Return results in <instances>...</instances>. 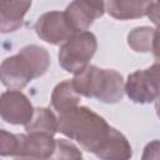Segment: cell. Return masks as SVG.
<instances>
[{"mask_svg":"<svg viewBox=\"0 0 160 160\" xmlns=\"http://www.w3.org/2000/svg\"><path fill=\"white\" fill-rule=\"evenodd\" d=\"M110 128L102 116L88 106H78L59 115V131L92 154L106 140Z\"/></svg>","mask_w":160,"mask_h":160,"instance_id":"1","label":"cell"},{"mask_svg":"<svg viewBox=\"0 0 160 160\" xmlns=\"http://www.w3.org/2000/svg\"><path fill=\"white\" fill-rule=\"evenodd\" d=\"M50 66L49 52L38 45H28L6 58L0 66L1 82L9 90H21L32 79L42 76Z\"/></svg>","mask_w":160,"mask_h":160,"instance_id":"2","label":"cell"},{"mask_svg":"<svg viewBox=\"0 0 160 160\" xmlns=\"http://www.w3.org/2000/svg\"><path fill=\"white\" fill-rule=\"evenodd\" d=\"M74 89L79 95L94 98L105 104L120 101L125 92V82L118 71L112 69H100L89 65L72 79Z\"/></svg>","mask_w":160,"mask_h":160,"instance_id":"3","label":"cell"},{"mask_svg":"<svg viewBox=\"0 0 160 160\" xmlns=\"http://www.w3.org/2000/svg\"><path fill=\"white\" fill-rule=\"evenodd\" d=\"M96 48L98 41L92 32H79L60 46L58 54L59 65L65 71L76 75L89 66Z\"/></svg>","mask_w":160,"mask_h":160,"instance_id":"4","label":"cell"},{"mask_svg":"<svg viewBox=\"0 0 160 160\" xmlns=\"http://www.w3.org/2000/svg\"><path fill=\"white\" fill-rule=\"evenodd\" d=\"M34 29L41 40L51 45H62L76 35L64 11L44 12L38 18Z\"/></svg>","mask_w":160,"mask_h":160,"instance_id":"5","label":"cell"},{"mask_svg":"<svg viewBox=\"0 0 160 160\" xmlns=\"http://www.w3.org/2000/svg\"><path fill=\"white\" fill-rule=\"evenodd\" d=\"M35 109L30 100L21 91L9 90L1 94L0 114L1 119L11 125H26L34 116Z\"/></svg>","mask_w":160,"mask_h":160,"instance_id":"6","label":"cell"},{"mask_svg":"<svg viewBox=\"0 0 160 160\" xmlns=\"http://www.w3.org/2000/svg\"><path fill=\"white\" fill-rule=\"evenodd\" d=\"M125 92L134 102L149 104L160 96V85L148 69L136 70L128 76Z\"/></svg>","mask_w":160,"mask_h":160,"instance_id":"7","label":"cell"},{"mask_svg":"<svg viewBox=\"0 0 160 160\" xmlns=\"http://www.w3.org/2000/svg\"><path fill=\"white\" fill-rule=\"evenodd\" d=\"M64 12L74 31L79 34L88 31L94 20L105 12V2L76 0L70 2Z\"/></svg>","mask_w":160,"mask_h":160,"instance_id":"8","label":"cell"},{"mask_svg":"<svg viewBox=\"0 0 160 160\" xmlns=\"http://www.w3.org/2000/svg\"><path fill=\"white\" fill-rule=\"evenodd\" d=\"M56 139L46 134H21L16 160H49L55 150Z\"/></svg>","mask_w":160,"mask_h":160,"instance_id":"9","label":"cell"},{"mask_svg":"<svg viewBox=\"0 0 160 160\" xmlns=\"http://www.w3.org/2000/svg\"><path fill=\"white\" fill-rule=\"evenodd\" d=\"M95 155L100 160H130L132 156V149L124 134L110 128L106 140Z\"/></svg>","mask_w":160,"mask_h":160,"instance_id":"10","label":"cell"},{"mask_svg":"<svg viewBox=\"0 0 160 160\" xmlns=\"http://www.w3.org/2000/svg\"><path fill=\"white\" fill-rule=\"evenodd\" d=\"M31 6V1H4L0 5V30L12 32L22 25L25 14Z\"/></svg>","mask_w":160,"mask_h":160,"instance_id":"11","label":"cell"},{"mask_svg":"<svg viewBox=\"0 0 160 160\" xmlns=\"http://www.w3.org/2000/svg\"><path fill=\"white\" fill-rule=\"evenodd\" d=\"M152 1H115L110 0L105 2V11L110 16L118 20L139 19L148 15Z\"/></svg>","mask_w":160,"mask_h":160,"instance_id":"12","label":"cell"},{"mask_svg":"<svg viewBox=\"0 0 160 160\" xmlns=\"http://www.w3.org/2000/svg\"><path fill=\"white\" fill-rule=\"evenodd\" d=\"M79 104L80 95L74 89L72 80H64L54 88L51 92V105L59 115L80 106Z\"/></svg>","mask_w":160,"mask_h":160,"instance_id":"13","label":"cell"},{"mask_svg":"<svg viewBox=\"0 0 160 160\" xmlns=\"http://www.w3.org/2000/svg\"><path fill=\"white\" fill-rule=\"evenodd\" d=\"M25 130L28 134L38 132L54 136L59 131V118L48 108H36L32 119L25 125Z\"/></svg>","mask_w":160,"mask_h":160,"instance_id":"14","label":"cell"},{"mask_svg":"<svg viewBox=\"0 0 160 160\" xmlns=\"http://www.w3.org/2000/svg\"><path fill=\"white\" fill-rule=\"evenodd\" d=\"M155 29L150 26H139L128 34V45L136 52H149L152 50Z\"/></svg>","mask_w":160,"mask_h":160,"instance_id":"15","label":"cell"},{"mask_svg":"<svg viewBox=\"0 0 160 160\" xmlns=\"http://www.w3.org/2000/svg\"><path fill=\"white\" fill-rule=\"evenodd\" d=\"M49 160H82V154L71 141L56 139L55 150Z\"/></svg>","mask_w":160,"mask_h":160,"instance_id":"16","label":"cell"},{"mask_svg":"<svg viewBox=\"0 0 160 160\" xmlns=\"http://www.w3.org/2000/svg\"><path fill=\"white\" fill-rule=\"evenodd\" d=\"M21 134H11L5 130L0 131V154L1 156H16L20 146Z\"/></svg>","mask_w":160,"mask_h":160,"instance_id":"17","label":"cell"},{"mask_svg":"<svg viewBox=\"0 0 160 160\" xmlns=\"http://www.w3.org/2000/svg\"><path fill=\"white\" fill-rule=\"evenodd\" d=\"M141 160H160V140H152L146 144Z\"/></svg>","mask_w":160,"mask_h":160,"instance_id":"18","label":"cell"},{"mask_svg":"<svg viewBox=\"0 0 160 160\" xmlns=\"http://www.w3.org/2000/svg\"><path fill=\"white\" fill-rule=\"evenodd\" d=\"M148 18L154 25L158 26V29H160V1L151 2V6L148 12Z\"/></svg>","mask_w":160,"mask_h":160,"instance_id":"19","label":"cell"},{"mask_svg":"<svg viewBox=\"0 0 160 160\" xmlns=\"http://www.w3.org/2000/svg\"><path fill=\"white\" fill-rule=\"evenodd\" d=\"M151 51H152L155 59L158 60V62H160V29L155 30L154 41H152V50Z\"/></svg>","mask_w":160,"mask_h":160,"instance_id":"20","label":"cell"},{"mask_svg":"<svg viewBox=\"0 0 160 160\" xmlns=\"http://www.w3.org/2000/svg\"><path fill=\"white\" fill-rule=\"evenodd\" d=\"M148 70L151 72V75L156 79V81H158L159 85H160V62H155V64H152L150 68H148Z\"/></svg>","mask_w":160,"mask_h":160,"instance_id":"21","label":"cell"},{"mask_svg":"<svg viewBox=\"0 0 160 160\" xmlns=\"http://www.w3.org/2000/svg\"><path fill=\"white\" fill-rule=\"evenodd\" d=\"M155 110H156V115L160 119V96L155 100Z\"/></svg>","mask_w":160,"mask_h":160,"instance_id":"22","label":"cell"}]
</instances>
